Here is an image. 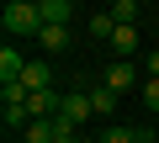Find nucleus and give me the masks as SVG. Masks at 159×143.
I'll return each instance as SVG.
<instances>
[{
    "label": "nucleus",
    "mask_w": 159,
    "mask_h": 143,
    "mask_svg": "<svg viewBox=\"0 0 159 143\" xmlns=\"http://www.w3.org/2000/svg\"><path fill=\"white\" fill-rule=\"evenodd\" d=\"M143 69H148V80H159V53H148V58H143Z\"/></svg>",
    "instance_id": "2eb2a0df"
},
{
    "label": "nucleus",
    "mask_w": 159,
    "mask_h": 143,
    "mask_svg": "<svg viewBox=\"0 0 159 143\" xmlns=\"http://www.w3.org/2000/svg\"><path fill=\"white\" fill-rule=\"evenodd\" d=\"M53 143H74V122H69L64 111L53 117Z\"/></svg>",
    "instance_id": "f8f14e48"
},
{
    "label": "nucleus",
    "mask_w": 159,
    "mask_h": 143,
    "mask_svg": "<svg viewBox=\"0 0 159 143\" xmlns=\"http://www.w3.org/2000/svg\"><path fill=\"white\" fill-rule=\"evenodd\" d=\"M111 53H117V58H133V53H138V27H117Z\"/></svg>",
    "instance_id": "6e6552de"
},
{
    "label": "nucleus",
    "mask_w": 159,
    "mask_h": 143,
    "mask_svg": "<svg viewBox=\"0 0 159 143\" xmlns=\"http://www.w3.org/2000/svg\"><path fill=\"white\" fill-rule=\"evenodd\" d=\"M90 37H96V42H111V37H117V21H111L106 11H96V16H90Z\"/></svg>",
    "instance_id": "1a4fd4ad"
},
{
    "label": "nucleus",
    "mask_w": 159,
    "mask_h": 143,
    "mask_svg": "<svg viewBox=\"0 0 159 143\" xmlns=\"http://www.w3.org/2000/svg\"><path fill=\"white\" fill-rule=\"evenodd\" d=\"M37 42H43L48 53H64V48H69V27H48V21H43V32H37Z\"/></svg>",
    "instance_id": "0eeeda50"
},
{
    "label": "nucleus",
    "mask_w": 159,
    "mask_h": 143,
    "mask_svg": "<svg viewBox=\"0 0 159 143\" xmlns=\"http://www.w3.org/2000/svg\"><path fill=\"white\" fill-rule=\"evenodd\" d=\"M101 143H138V132H133V127H106Z\"/></svg>",
    "instance_id": "ddd939ff"
},
{
    "label": "nucleus",
    "mask_w": 159,
    "mask_h": 143,
    "mask_svg": "<svg viewBox=\"0 0 159 143\" xmlns=\"http://www.w3.org/2000/svg\"><path fill=\"white\" fill-rule=\"evenodd\" d=\"M58 111H64V117H69V122L80 127V122H90V117H96V101H90V90H69Z\"/></svg>",
    "instance_id": "7ed1b4c3"
},
{
    "label": "nucleus",
    "mask_w": 159,
    "mask_h": 143,
    "mask_svg": "<svg viewBox=\"0 0 159 143\" xmlns=\"http://www.w3.org/2000/svg\"><path fill=\"white\" fill-rule=\"evenodd\" d=\"M133 85H138V64H133V58H111V64H106V90L127 96Z\"/></svg>",
    "instance_id": "f03ea898"
},
{
    "label": "nucleus",
    "mask_w": 159,
    "mask_h": 143,
    "mask_svg": "<svg viewBox=\"0 0 159 143\" xmlns=\"http://www.w3.org/2000/svg\"><path fill=\"white\" fill-rule=\"evenodd\" d=\"M21 85H27V96H43V90H53V69H48V58H32V64H27Z\"/></svg>",
    "instance_id": "20e7f679"
},
{
    "label": "nucleus",
    "mask_w": 159,
    "mask_h": 143,
    "mask_svg": "<svg viewBox=\"0 0 159 143\" xmlns=\"http://www.w3.org/2000/svg\"><path fill=\"white\" fill-rule=\"evenodd\" d=\"M106 16H111L117 27H138V0H111Z\"/></svg>",
    "instance_id": "423d86ee"
},
{
    "label": "nucleus",
    "mask_w": 159,
    "mask_h": 143,
    "mask_svg": "<svg viewBox=\"0 0 159 143\" xmlns=\"http://www.w3.org/2000/svg\"><path fill=\"white\" fill-rule=\"evenodd\" d=\"M90 101H96V117H111V111H117V101H122V96H117V90H106V85H101V90H90Z\"/></svg>",
    "instance_id": "9d476101"
},
{
    "label": "nucleus",
    "mask_w": 159,
    "mask_h": 143,
    "mask_svg": "<svg viewBox=\"0 0 159 143\" xmlns=\"http://www.w3.org/2000/svg\"><path fill=\"white\" fill-rule=\"evenodd\" d=\"M143 106L159 111V80H143Z\"/></svg>",
    "instance_id": "4468645a"
},
{
    "label": "nucleus",
    "mask_w": 159,
    "mask_h": 143,
    "mask_svg": "<svg viewBox=\"0 0 159 143\" xmlns=\"http://www.w3.org/2000/svg\"><path fill=\"white\" fill-rule=\"evenodd\" d=\"M21 138H27V143H53V117H48V122H32Z\"/></svg>",
    "instance_id": "9b49d317"
},
{
    "label": "nucleus",
    "mask_w": 159,
    "mask_h": 143,
    "mask_svg": "<svg viewBox=\"0 0 159 143\" xmlns=\"http://www.w3.org/2000/svg\"><path fill=\"white\" fill-rule=\"evenodd\" d=\"M0 21H6L11 37H21V32H43V6H37V0H11Z\"/></svg>",
    "instance_id": "f257e3e1"
},
{
    "label": "nucleus",
    "mask_w": 159,
    "mask_h": 143,
    "mask_svg": "<svg viewBox=\"0 0 159 143\" xmlns=\"http://www.w3.org/2000/svg\"><path fill=\"white\" fill-rule=\"evenodd\" d=\"M37 6H43L48 27H69V16H74V0H37Z\"/></svg>",
    "instance_id": "39448f33"
}]
</instances>
